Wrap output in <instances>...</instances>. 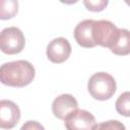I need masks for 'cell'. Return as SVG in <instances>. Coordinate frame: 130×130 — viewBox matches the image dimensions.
<instances>
[{"label":"cell","instance_id":"obj_16","mask_svg":"<svg viewBox=\"0 0 130 130\" xmlns=\"http://www.w3.org/2000/svg\"><path fill=\"white\" fill-rule=\"evenodd\" d=\"M126 3H127V4H129V5H130V2H129V1H126Z\"/></svg>","mask_w":130,"mask_h":130},{"label":"cell","instance_id":"obj_6","mask_svg":"<svg viewBox=\"0 0 130 130\" xmlns=\"http://www.w3.org/2000/svg\"><path fill=\"white\" fill-rule=\"evenodd\" d=\"M46 54L51 62L63 63L71 54V45L65 38H56L48 44Z\"/></svg>","mask_w":130,"mask_h":130},{"label":"cell","instance_id":"obj_1","mask_svg":"<svg viewBox=\"0 0 130 130\" xmlns=\"http://www.w3.org/2000/svg\"><path fill=\"white\" fill-rule=\"evenodd\" d=\"M35 67L26 60L4 63L0 68V80L3 84L13 87L28 85L35 78Z\"/></svg>","mask_w":130,"mask_h":130},{"label":"cell","instance_id":"obj_5","mask_svg":"<svg viewBox=\"0 0 130 130\" xmlns=\"http://www.w3.org/2000/svg\"><path fill=\"white\" fill-rule=\"evenodd\" d=\"M64 125L67 130H91L95 125V118L88 111L77 109L66 116Z\"/></svg>","mask_w":130,"mask_h":130},{"label":"cell","instance_id":"obj_11","mask_svg":"<svg viewBox=\"0 0 130 130\" xmlns=\"http://www.w3.org/2000/svg\"><path fill=\"white\" fill-rule=\"evenodd\" d=\"M18 11V2L15 0L0 1V18L10 19Z\"/></svg>","mask_w":130,"mask_h":130},{"label":"cell","instance_id":"obj_7","mask_svg":"<svg viewBox=\"0 0 130 130\" xmlns=\"http://www.w3.org/2000/svg\"><path fill=\"white\" fill-rule=\"evenodd\" d=\"M20 119V110L18 106L9 100L0 102V128L11 129Z\"/></svg>","mask_w":130,"mask_h":130},{"label":"cell","instance_id":"obj_2","mask_svg":"<svg viewBox=\"0 0 130 130\" xmlns=\"http://www.w3.org/2000/svg\"><path fill=\"white\" fill-rule=\"evenodd\" d=\"M117 84L115 78L107 72H96L92 74L87 82L89 94L98 101H106L116 92Z\"/></svg>","mask_w":130,"mask_h":130},{"label":"cell","instance_id":"obj_10","mask_svg":"<svg viewBox=\"0 0 130 130\" xmlns=\"http://www.w3.org/2000/svg\"><path fill=\"white\" fill-rule=\"evenodd\" d=\"M110 51L119 56L130 54V30L126 28H119V36L115 44L110 48Z\"/></svg>","mask_w":130,"mask_h":130},{"label":"cell","instance_id":"obj_14","mask_svg":"<svg viewBox=\"0 0 130 130\" xmlns=\"http://www.w3.org/2000/svg\"><path fill=\"white\" fill-rule=\"evenodd\" d=\"M108 0H84L83 1V4L85 5V7L90 10V11H94V12H98V11H102L104 10L107 5H108Z\"/></svg>","mask_w":130,"mask_h":130},{"label":"cell","instance_id":"obj_3","mask_svg":"<svg viewBox=\"0 0 130 130\" xmlns=\"http://www.w3.org/2000/svg\"><path fill=\"white\" fill-rule=\"evenodd\" d=\"M25 45L23 32L16 26H9L2 29L0 35V49L3 53L14 55L20 53Z\"/></svg>","mask_w":130,"mask_h":130},{"label":"cell","instance_id":"obj_12","mask_svg":"<svg viewBox=\"0 0 130 130\" xmlns=\"http://www.w3.org/2000/svg\"><path fill=\"white\" fill-rule=\"evenodd\" d=\"M116 111L124 116L130 117V91H125L119 95L116 101Z\"/></svg>","mask_w":130,"mask_h":130},{"label":"cell","instance_id":"obj_8","mask_svg":"<svg viewBox=\"0 0 130 130\" xmlns=\"http://www.w3.org/2000/svg\"><path fill=\"white\" fill-rule=\"evenodd\" d=\"M78 103L76 99L69 93H63L58 95L52 103V112L55 117L60 120H64L68 114L77 110Z\"/></svg>","mask_w":130,"mask_h":130},{"label":"cell","instance_id":"obj_13","mask_svg":"<svg viewBox=\"0 0 130 130\" xmlns=\"http://www.w3.org/2000/svg\"><path fill=\"white\" fill-rule=\"evenodd\" d=\"M91 130H126L125 125L118 120H109L95 124Z\"/></svg>","mask_w":130,"mask_h":130},{"label":"cell","instance_id":"obj_4","mask_svg":"<svg viewBox=\"0 0 130 130\" xmlns=\"http://www.w3.org/2000/svg\"><path fill=\"white\" fill-rule=\"evenodd\" d=\"M92 35L95 45L110 49L119 36V28L109 20H94Z\"/></svg>","mask_w":130,"mask_h":130},{"label":"cell","instance_id":"obj_15","mask_svg":"<svg viewBox=\"0 0 130 130\" xmlns=\"http://www.w3.org/2000/svg\"><path fill=\"white\" fill-rule=\"evenodd\" d=\"M20 130H45V128L37 121H26L21 126Z\"/></svg>","mask_w":130,"mask_h":130},{"label":"cell","instance_id":"obj_9","mask_svg":"<svg viewBox=\"0 0 130 130\" xmlns=\"http://www.w3.org/2000/svg\"><path fill=\"white\" fill-rule=\"evenodd\" d=\"M94 20L84 19L80 21L74 28V38L77 44L83 48H92L95 45L93 41L92 28Z\"/></svg>","mask_w":130,"mask_h":130}]
</instances>
